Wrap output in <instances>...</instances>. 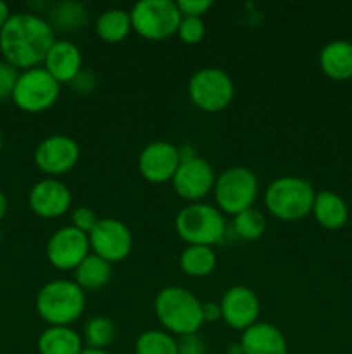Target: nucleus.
<instances>
[{"instance_id": "nucleus-11", "label": "nucleus", "mask_w": 352, "mask_h": 354, "mask_svg": "<svg viewBox=\"0 0 352 354\" xmlns=\"http://www.w3.org/2000/svg\"><path fill=\"white\" fill-rule=\"evenodd\" d=\"M47 259L54 268L62 270H76L79 263L90 254V241L88 234L78 230L76 227L59 228L54 232L47 242Z\"/></svg>"}, {"instance_id": "nucleus-23", "label": "nucleus", "mask_w": 352, "mask_h": 354, "mask_svg": "<svg viewBox=\"0 0 352 354\" xmlns=\"http://www.w3.org/2000/svg\"><path fill=\"white\" fill-rule=\"evenodd\" d=\"M75 282L81 287L83 290H99L110 280L113 275V268L110 263L106 261L104 258L97 254H88L78 268L75 270Z\"/></svg>"}, {"instance_id": "nucleus-19", "label": "nucleus", "mask_w": 352, "mask_h": 354, "mask_svg": "<svg viewBox=\"0 0 352 354\" xmlns=\"http://www.w3.org/2000/svg\"><path fill=\"white\" fill-rule=\"evenodd\" d=\"M85 346L75 328L68 325H54L45 328L38 337L40 354H81Z\"/></svg>"}, {"instance_id": "nucleus-5", "label": "nucleus", "mask_w": 352, "mask_h": 354, "mask_svg": "<svg viewBox=\"0 0 352 354\" xmlns=\"http://www.w3.org/2000/svg\"><path fill=\"white\" fill-rule=\"evenodd\" d=\"M175 228L188 245L219 244L226 232L223 213L204 203H190L176 214Z\"/></svg>"}, {"instance_id": "nucleus-28", "label": "nucleus", "mask_w": 352, "mask_h": 354, "mask_svg": "<svg viewBox=\"0 0 352 354\" xmlns=\"http://www.w3.org/2000/svg\"><path fill=\"white\" fill-rule=\"evenodd\" d=\"M233 230L244 241H257L266 230L264 214L255 207H248V209L235 214Z\"/></svg>"}, {"instance_id": "nucleus-25", "label": "nucleus", "mask_w": 352, "mask_h": 354, "mask_svg": "<svg viewBox=\"0 0 352 354\" xmlns=\"http://www.w3.org/2000/svg\"><path fill=\"white\" fill-rule=\"evenodd\" d=\"M135 354H178V341L166 330H145L135 342Z\"/></svg>"}, {"instance_id": "nucleus-13", "label": "nucleus", "mask_w": 352, "mask_h": 354, "mask_svg": "<svg viewBox=\"0 0 352 354\" xmlns=\"http://www.w3.org/2000/svg\"><path fill=\"white\" fill-rule=\"evenodd\" d=\"M79 145L68 135H50L35 149V165L47 175H62L76 166Z\"/></svg>"}, {"instance_id": "nucleus-1", "label": "nucleus", "mask_w": 352, "mask_h": 354, "mask_svg": "<svg viewBox=\"0 0 352 354\" xmlns=\"http://www.w3.org/2000/svg\"><path fill=\"white\" fill-rule=\"evenodd\" d=\"M54 28L41 16L31 12L10 14L0 30V52L16 69L38 68L54 45Z\"/></svg>"}, {"instance_id": "nucleus-32", "label": "nucleus", "mask_w": 352, "mask_h": 354, "mask_svg": "<svg viewBox=\"0 0 352 354\" xmlns=\"http://www.w3.org/2000/svg\"><path fill=\"white\" fill-rule=\"evenodd\" d=\"M97 221H99L97 214L86 206L76 207L75 213H72V227H76L78 230L85 232V234H90V232L93 230V227L97 225Z\"/></svg>"}, {"instance_id": "nucleus-31", "label": "nucleus", "mask_w": 352, "mask_h": 354, "mask_svg": "<svg viewBox=\"0 0 352 354\" xmlns=\"http://www.w3.org/2000/svg\"><path fill=\"white\" fill-rule=\"evenodd\" d=\"M182 17H202L213 7V0H178Z\"/></svg>"}, {"instance_id": "nucleus-35", "label": "nucleus", "mask_w": 352, "mask_h": 354, "mask_svg": "<svg viewBox=\"0 0 352 354\" xmlns=\"http://www.w3.org/2000/svg\"><path fill=\"white\" fill-rule=\"evenodd\" d=\"M9 17H10L9 6H7V3L3 2V0H0V30H2L3 24H6L7 21H9Z\"/></svg>"}, {"instance_id": "nucleus-24", "label": "nucleus", "mask_w": 352, "mask_h": 354, "mask_svg": "<svg viewBox=\"0 0 352 354\" xmlns=\"http://www.w3.org/2000/svg\"><path fill=\"white\" fill-rule=\"evenodd\" d=\"M217 265L216 251L209 245H188L179 256V266L183 272L195 279L211 275Z\"/></svg>"}, {"instance_id": "nucleus-9", "label": "nucleus", "mask_w": 352, "mask_h": 354, "mask_svg": "<svg viewBox=\"0 0 352 354\" xmlns=\"http://www.w3.org/2000/svg\"><path fill=\"white\" fill-rule=\"evenodd\" d=\"M188 95L199 109L206 113H219L226 109L233 100V80L223 69H199L193 73L188 82Z\"/></svg>"}, {"instance_id": "nucleus-10", "label": "nucleus", "mask_w": 352, "mask_h": 354, "mask_svg": "<svg viewBox=\"0 0 352 354\" xmlns=\"http://www.w3.org/2000/svg\"><path fill=\"white\" fill-rule=\"evenodd\" d=\"M90 249L109 263L123 261L133 249L131 230L116 218H102L88 234Z\"/></svg>"}, {"instance_id": "nucleus-27", "label": "nucleus", "mask_w": 352, "mask_h": 354, "mask_svg": "<svg viewBox=\"0 0 352 354\" xmlns=\"http://www.w3.org/2000/svg\"><path fill=\"white\" fill-rule=\"evenodd\" d=\"M85 342L86 348L107 349V346L116 337V325L107 317H93L85 325Z\"/></svg>"}, {"instance_id": "nucleus-20", "label": "nucleus", "mask_w": 352, "mask_h": 354, "mask_svg": "<svg viewBox=\"0 0 352 354\" xmlns=\"http://www.w3.org/2000/svg\"><path fill=\"white\" fill-rule=\"evenodd\" d=\"M320 66L331 80L352 78V44L347 40H333L324 45L320 54Z\"/></svg>"}, {"instance_id": "nucleus-18", "label": "nucleus", "mask_w": 352, "mask_h": 354, "mask_svg": "<svg viewBox=\"0 0 352 354\" xmlns=\"http://www.w3.org/2000/svg\"><path fill=\"white\" fill-rule=\"evenodd\" d=\"M242 354H286L289 344L278 327L266 322H257L247 330L242 332L240 342Z\"/></svg>"}, {"instance_id": "nucleus-15", "label": "nucleus", "mask_w": 352, "mask_h": 354, "mask_svg": "<svg viewBox=\"0 0 352 354\" xmlns=\"http://www.w3.org/2000/svg\"><path fill=\"white\" fill-rule=\"evenodd\" d=\"M221 318L235 330H247L257 324L261 303L252 289L245 286H233L221 297Z\"/></svg>"}, {"instance_id": "nucleus-21", "label": "nucleus", "mask_w": 352, "mask_h": 354, "mask_svg": "<svg viewBox=\"0 0 352 354\" xmlns=\"http://www.w3.org/2000/svg\"><path fill=\"white\" fill-rule=\"evenodd\" d=\"M313 214L321 227L328 228V230H337V228L344 227L345 221H347L349 209L342 197H338L333 192H328V190H323V192L316 194Z\"/></svg>"}, {"instance_id": "nucleus-34", "label": "nucleus", "mask_w": 352, "mask_h": 354, "mask_svg": "<svg viewBox=\"0 0 352 354\" xmlns=\"http://www.w3.org/2000/svg\"><path fill=\"white\" fill-rule=\"evenodd\" d=\"M221 318V308L216 303L204 304V322H216Z\"/></svg>"}, {"instance_id": "nucleus-30", "label": "nucleus", "mask_w": 352, "mask_h": 354, "mask_svg": "<svg viewBox=\"0 0 352 354\" xmlns=\"http://www.w3.org/2000/svg\"><path fill=\"white\" fill-rule=\"evenodd\" d=\"M19 73L9 62L0 61V102L12 97L14 86H16Z\"/></svg>"}, {"instance_id": "nucleus-39", "label": "nucleus", "mask_w": 352, "mask_h": 354, "mask_svg": "<svg viewBox=\"0 0 352 354\" xmlns=\"http://www.w3.org/2000/svg\"><path fill=\"white\" fill-rule=\"evenodd\" d=\"M3 239V232H2V228H0V241H2Z\"/></svg>"}, {"instance_id": "nucleus-26", "label": "nucleus", "mask_w": 352, "mask_h": 354, "mask_svg": "<svg viewBox=\"0 0 352 354\" xmlns=\"http://www.w3.org/2000/svg\"><path fill=\"white\" fill-rule=\"evenodd\" d=\"M86 7L79 2H61L52 7L50 24L62 31H75L86 23Z\"/></svg>"}, {"instance_id": "nucleus-7", "label": "nucleus", "mask_w": 352, "mask_h": 354, "mask_svg": "<svg viewBox=\"0 0 352 354\" xmlns=\"http://www.w3.org/2000/svg\"><path fill=\"white\" fill-rule=\"evenodd\" d=\"M213 192L217 209L235 216L254 206L259 194L257 176L245 166H231L217 176Z\"/></svg>"}, {"instance_id": "nucleus-38", "label": "nucleus", "mask_w": 352, "mask_h": 354, "mask_svg": "<svg viewBox=\"0 0 352 354\" xmlns=\"http://www.w3.org/2000/svg\"><path fill=\"white\" fill-rule=\"evenodd\" d=\"M2 147H3V137L2 133H0V152H2Z\"/></svg>"}, {"instance_id": "nucleus-22", "label": "nucleus", "mask_w": 352, "mask_h": 354, "mask_svg": "<svg viewBox=\"0 0 352 354\" xmlns=\"http://www.w3.org/2000/svg\"><path fill=\"white\" fill-rule=\"evenodd\" d=\"M95 30L100 40H104L106 44H119V41H123L124 38L128 37V33L133 30V28H131L130 10L119 9V7L104 10V12L97 17Z\"/></svg>"}, {"instance_id": "nucleus-8", "label": "nucleus", "mask_w": 352, "mask_h": 354, "mask_svg": "<svg viewBox=\"0 0 352 354\" xmlns=\"http://www.w3.org/2000/svg\"><path fill=\"white\" fill-rule=\"evenodd\" d=\"M61 83L45 68L26 69L17 78L12 92V100L24 113H43L50 109L59 99Z\"/></svg>"}, {"instance_id": "nucleus-4", "label": "nucleus", "mask_w": 352, "mask_h": 354, "mask_svg": "<svg viewBox=\"0 0 352 354\" xmlns=\"http://www.w3.org/2000/svg\"><path fill=\"white\" fill-rule=\"evenodd\" d=\"M85 290L75 280H52L37 296V311L50 327L71 325L85 311Z\"/></svg>"}, {"instance_id": "nucleus-6", "label": "nucleus", "mask_w": 352, "mask_h": 354, "mask_svg": "<svg viewBox=\"0 0 352 354\" xmlns=\"http://www.w3.org/2000/svg\"><path fill=\"white\" fill-rule=\"evenodd\" d=\"M131 28L147 40L159 41L178 33L182 12L173 0H140L130 10Z\"/></svg>"}, {"instance_id": "nucleus-14", "label": "nucleus", "mask_w": 352, "mask_h": 354, "mask_svg": "<svg viewBox=\"0 0 352 354\" xmlns=\"http://www.w3.org/2000/svg\"><path fill=\"white\" fill-rule=\"evenodd\" d=\"M179 162H182L179 149L171 142L164 140L145 145L138 156V169L141 176L150 183L171 182Z\"/></svg>"}, {"instance_id": "nucleus-17", "label": "nucleus", "mask_w": 352, "mask_h": 354, "mask_svg": "<svg viewBox=\"0 0 352 354\" xmlns=\"http://www.w3.org/2000/svg\"><path fill=\"white\" fill-rule=\"evenodd\" d=\"M83 55L76 44L69 40H55L43 61V68L59 83H72L81 73Z\"/></svg>"}, {"instance_id": "nucleus-37", "label": "nucleus", "mask_w": 352, "mask_h": 354, "mask_svg": "<svg viewBox=\"0 0 352 354\" xmlns=\"http://www.w3.org/2000/svg\"><path fill=\"white\" fill-rule=\"evenodd\" d=\"M81 354H113L109 353L107 349H93V348H85L81 351Z\"/></svg>"}, {"instance_id": "nucleus-36", "label": "nucleus", "mask_w": 352, "mask_h": 354, "mask_svg": "<svg viewBox=\"0 0 352 354\" xmlns=\"http://www.w3.org/2000/svg\"><path fill=\"white\" fill-rule=\"evenodd\" d=\"M6 213H7V199L6 196H3V192H0V221L3 220Z\"/></svg>"}, {"instance_id": "nucleus-3", "label": "nucleus", "mask_w": 352, "mask_h": 354, "mask_svg": "<svg viewBox=\"0 0 352 354\" xmlns=\"http://www.w3.org/2000/svg\"><path fill=\"white\" fill-rule=\"evenodd\" d=\"M313 185L299 176H280L273 180L264 192V204L269 213L283 221H299L313 213Z\"/></svg>"}, {"instance_id": "nucleus-16", "label": "nucleus", "mask_w": 352, "mask_h": 354, "mask_svg": "<svg viewBox=\"0 0 352 354\" xmlns=\"http://www.w3.org/2000/svg\"><path fill=\"white\" fill-rule=\"evenodd\" d=\"M71 190L59 180L47 178L35 183L28 196L31 211L40 218H59L71 207Z\"/></svg>"}, {"instance_id": "nucleus-29", "label": "nucleus", "mask_w": 352, "mask_h": 354, "mask_svg": "<svg viewBox=\"0 0 352 354\" xmlns=\"http://www.w3.org/2000/svg\"><path fill=\"white\" fill-rule=\"evenodd\" d=\"M206 35V24L202 17H182V23L178 26V37L182 41L188 45H197L202 41Z\"/></svg>"}, {"instance_id": "nucleus-2", "label": "nucleus", "mask_w": 352, "mask_h": 354, "mask_svg": "<svg viewBox=\"0 0 352 354\" xmlns=\"http://www.w3.org/2000/svg\"><path fill=\"white\" fill-rule=\"evenodd\" d=\"M154 311L164 330L178 337L197 334L204 325V304L185 287L169 286L159 290Z\"/></svg>"}, {"instance_id": "nucleus-12", "label": "nucleus", "mask_w": 352, "mask_h": 354, "mask_svg": "<svg viewBox=\"0 0 352 354\" xmlns=\"http://www.w3.org/2000/svg\"><path fill=\"white\" fill-rule=\"evenodd\" d=\"M171 182L182 199L200 203V199H204L214 189L216 175L209 161L195 156L179 162Z\"/></svg>"}, {"instance_id": "nucleus-33", "label": "nucleus", "mask_w": 352, "mask_h": 354, "mask_svg": "<svg viewBox=\"0 0 352 354\" xmlns=\"http://www.w3.org/2000/svg\"><path fill=\"white\" fill-rule=\"evenodd\" d=\"M178 354H206V342L199 334L183 335L178 339Z\"/></svg>"}]
</instances>
